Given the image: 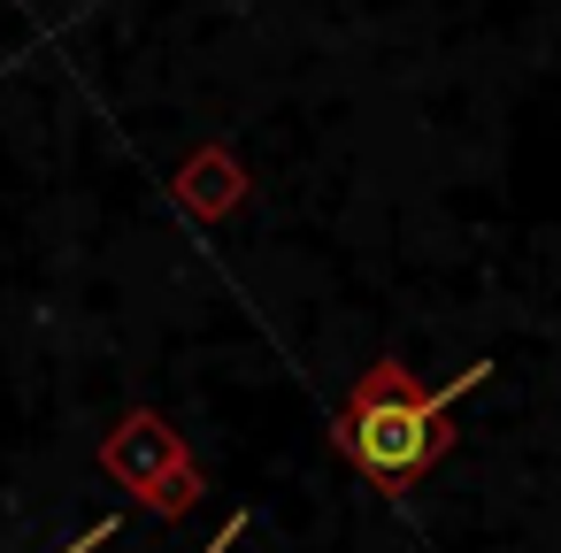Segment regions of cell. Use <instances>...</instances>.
<instances>
[{
	"label": "cell",
	"mask_w": 561,
	"mask_h": 553,
	"mask_svg": "<svg viewBox=\"0 0 561 553\" xmlns=\"http://www.w3.org/2000/svg\"><path fill=\"white\" fill-rule=\"evenodd\" d=\"M484 377H492V361L461 369V377L438 384V392H415L400 361H369L362 384H354L346 407H339V446H346V461H354L369 484L408 492V484L446 453V423H454V407H461Z\"/></svg>",
	"instance_id": "cell-1"
},
{
	"label": "cell",
	"mask_w": 561,
	"mask_h": 553,
	"mask_svg": "<svg viewBox=\"0 0 561 553\" xmlns=\"http://www.w3.org/2000/svg\"><path fill=\"white\" fill-rule=\"evenodd\" d=\"M108 538H116V515H101V522H85V530H78L70 545H55V553H93V545H108Z\"/></svg>",
	"instance_id": "cell-2"
},
{
	"label": "cell",
	"mask_w": 561,
	"mask_h": 553,
	"mask_svg": "<svg viewBox=\"0 0 561 553\" xmlns=\"http://www.w3.org/2000/svg\"><path fill=\"white\" fill-rule=\"evenodd\" d=\"M239 530H247V515H231V522L216 530V545H208V553H231V545H239Z\"/></svg>",
	"instance_id": "cell-3"
}]
</instances>
